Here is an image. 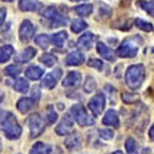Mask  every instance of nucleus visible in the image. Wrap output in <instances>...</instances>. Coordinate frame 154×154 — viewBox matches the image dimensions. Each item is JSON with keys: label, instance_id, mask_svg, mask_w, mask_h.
<instances>
[{"label": "nucleus", "instance_id": "11", "mask_svg": "<svg viewBox=\"0 0 154 154\" xmlns=\"http://www.w3.org/2000/svg\"><path fill=\"white\" fill-rule=\"evenodd\" d=\"M82 82V75L79 72H69L68 75L63 79L62 85L64 88H76Z\"/></svg>", "mask_w": 154, "mask_h": 154}, {"label": "nucleus", "instance_id": "6", "mask_svg": "<svg viewBox=\"0 0 154 154\" xmlns=\"http://www.w3.org/2000/svg\"><path fill=\"white\" fill-rule=\"evenodd\" d=\"M137 52H138V45L130 40L123 41L116 51L117 56L121 58H133L136 57Z\"/></svg>", "mask_w": 154, "mask_h": 154}, {"label": "nucleus", "instance_id": "27", "mask_svg": "<svg viewBox=\"0 0 154 154\" xmlns=\"http://www.w3.org/2000/svg\"><path fill=\"white\" fill-rule=\"evenodd\" d=\"M66 146H67L69 149H76V148L80 146V137L76 134V133L72 134L70 137L67 138V140H66Z\"/></svg>", "mask_w": 154, "mask_h": 154}, {"label": "nucleus", "instance_id": "36", "mask_svg": "<svg viewBox=\"0 0 154 154\" xmlns=\"http://www.w3.org/2000/svg\"><path fill=\"white\" fill-rule=\"evenodd\" d=\"M100 137L104 139H112L113 132L111 130H100Z\"/></svg>", "mask_w": 154, "mask_h": 154}, {"label": "nucleus", "instance_id": "35", "mask_svg": "<svg viewBox=\"0 0 154 154\" xmlns=\"http://www.w3.org/2000/svg\"><path fill=\"white\" fill-rule=\"evenodd\" d=\"M88 66L101 70L102 67H104V63H102L101 60H99V59H90V60H89V63H88Z\"/></svg>", "mask_w": 154, "mask_h": 154}, {"label": "nucleus", "instance_id": "9", "mask_svg": "<svg viewBox=\"0 0 154 154\" xmlns=\"http://www.w3.org/2000/svg\"><path fill=\"white\" fill-rule=\"evenodd\" d=\"M60 76H62V69L56 68L54 70L49 72L47 75H45V78L42 80V86L46 89H53L57 85L58 80L60 79Z\"/></svg>", "mask_w": 154, "mask_h": 154}, {"label": "nucleus", "instance_id": "12", "mask_svg": "<svg viewBox=\"0 0 154 154\" xmlns=\"http://www.w3.org/2000/svg\"><path fill=\"white\" fill-rule=\"evenodd\" d=\"M95 40H96V36L95 35H93L90 32H86V33H84V35H82L79 37L78 42H76V46H78L80 49H84V51L90 49Z\"/></svg>", "mask_w": 154, "mask_h": 154}, {"label": "nucleus", "instance_id": "13", "mask_svg": "<svg viewBox=\"0 0 154 154\" xmlns=\"http://www.w3.org/2000/svg\"><path fill=\"white\" fill-rule=\"evenodd\" d=\"M96 49H97V53L109 62H115V59H116V54H115V52L112 49H110L105 43L102 42H97L96 45Z\"/></svg>", "mask_w": 154, "mask_h": 154}, {"label": "nucleus", "instance_id": "21", "mask_svg": "<svg viewBox=\"0 0 154 154\" xmlns=\"http://www.w3.org/2000/svg\"><path fill=\"white\" fill-rule=\"evenodd\" d=\"M12 53H14V48H12V46H10V45L3 46L2 49H0V62L2 63L8 62L11 58Z\"/></svg>", "mask_w": 154, "mask_h": 154}, {"label": "nucleus", "instance_id": "41", "mask_svg": "<svg viewBox=\"0 0 154 154\" xmlns=\"http://www.w3.org/2000/svg\"><path fill=\"white\" fill-rule=\"evenodd\" d=\"M111 154H123L121 150H116V152H113V153H111Z\"/></svg>", "mask_w": 154, "mask_h": 154}, {"label": "nucleus", "instance_id": "17", "mask_svg": "<svg viewBox=\"0 0 154 154\" xmlns=\"http://www.w3.org/2000/svg\"><path fill=\"white\" fill-rule=\"evenodd\" d=\"M43 69L41 67H38V66H31L26 69V72H25V75L27 76L29 79L31 80H38L40 78H42V75H43Z\"/></svg>", "mask_w": 154, "mask_h": 154}, {"label": "nucleus", "instance_id": "42", "mask_svg": "<svg viewBox=\"0 0 154 154\" xmlns=\"http://www.w3.org/2000/svg\"><path fill=\"white\" fill-rule=\"evenodd\" d=\"M70 2H73V3H78V2H83V0H70Z\"/></svg>", "mask_w": 154, "mask_h": 154}, {"label": "nucleus", "instance_id": "22", "mask_svg": "<svg viewBox=\"0 0 154 154\" xmlns=\"http://www.w3.org/2000/svg\"><path fill=\"white\" fill-rule=\"evenodd\" d=\"M68 38V33L66 31H60L58 33H54L53 37H52V41H53V45L57 46V47H62L64 45V42L67 41Z\"/></svg>", "mask_w": 154, "mask_h": 154}, {"label": "nucleus", "instance_id": "14", "mask_svg": "<svg viewBox=\"0 0 154 154\" xmlns=\"http://www.w3.org/2000/svg\"><path fill=\"white\" fill-rule=\"evenodd\" d=\"M85 60V57L82 52H79V51H73V52H70L67 58H66V64L69 67L72 66H80L82 63H84Z\"/></svg>", "mask_w": 154, "mask_h": 154}, {"label": "nucleus", "instance_id": "32", "mask_svg": "<svg viewBox=\"0 0 154 154\" xmlns=\"http://www.w3.org/2000/svg\"><path fill=\"white\" fill-rule=\"evenodd\" d=\"M35 42L37 43V46H40L41 48L46 49L49 46V37L47 35H38L35 38Z\"/></svg>", "mask_w": 154, "mask_h": 154}, {"label": "nucleus", "instance_id": "30", "mask_svg": "<svg viewBox=\"0 0 154 154\" xmlns=\"http://www.w3.org/2000/svg\"><path fill=\"white\" fill-rule=\"evenodd\" d=\"M4 73L11 78H16L19 76V74L21 73V68L19 66H15V64H11V66H8L5 69H4Z\"/></svg>", "mask_w": 154, "mask_h": 154}, {"label": "nucleus", "instance_id": "25", "mask_svg": "<svg viewBox=\"0 0 154 154\" xmlns=\"http://www.w3.org/2000/svg\"><path fill=\"white\" fill-rule=\"evenodd\" d=\"M74 10L76 14L80 16H89L93 12V5L91 4H82L79 6H76Z\"/></svg>", "mask_w": 154, "mask_h": 154}, {"label": "nucleus", "instance_id": "1", "mask_svg": "<svg viewBox=\"0 0 154 154\" xmlns=\"http://www.w3.org/2000/svg\"><path fill=\"white\" fill-rule=\"evenodd\" d=\"M2 130L9 139H17L22 132L16 117L9 111H2Z\"/></svg>", "mask_w": 154, "mask_h": 154}, {"label": "nucleus", "instance_id": "43", "mask_svg": "<svg viewBox=\"0 0 154 154\" xmlns=\"http://www.w3.org/2000/svg\"><path fill=\"white\" fill-rule=\"evenodd\" d=\"M4 2H14V0H4Z\"/></svg>", "mask_w": 154, "mask_h": 154}, {"label": "nucleus", "instance_id": "26", "mask_svg": "<svg viewBox=\"0 0 154 154\" xmlns=\"http://www.w3.org/2000/svg\"><path fill=\"white\" fill-rule=\"evenodd\" d=\"M29 88H30V84H29V82L25 78L17 79L15 82V84H14V89L16 91H19V93H26L29 90Z\"/></svg>", "mask_w": 154, "mask_h": 154}, {"label": "nucleus", "instance_id": "19", "mask_svg": "<svg viewBox=\"0 0 154 154\" xmlns=\"http://www.w3.org/2000/svg\"><path fill=\"white\" fill-rule=\"evenodd\" d=\"M40 6L38 0H20L19 8L21 11H36Z\"/></svg>", "mask_w": 154, "mask_h": 154}, {"label": "nucleus", "instance_id": "4", "mask_svg": "<svg viewBox=\"0 0 154 154\" xmlns=\"http://www.w3.org/2000/svg\"><path fill=\"white\" fill-rule=\"evenodd\" d=\"M41 14L43 17H46L47 20H49L51 22H53L54 26H66L67 22H68V17L67 16H64L62 12L53 8V6H48V8H45L42 11H41Z\"/></svg>", "mask_w": 154, "mask_h": 154}, {"label": "nucleus", "instance_id": "39", "mask_svg": "<svg viewBox=\"0 0 154 154\" xmlns=\"http://www.w3.org/2000/svg\"><path fill=\"white\" fill-rule=\"evenodd\" d=\"M5 17H6V10L3 8V9H2V19H0V22H2V25L4 23V21H5Z\"/></svg>", "mask_w": 154, "mask_h": 154}, {"label": "nucleus", "instance_id": "7", "mask_svg": "<svg viewBox=\"0 0 154 154\" xmlns=\"http://www.w3.org/2000/svg\"><path fill=\"white\" fill-rule=\"evenodd\" d=\"M74 130V119L72 115H66L59 125L56 127V133L58 136H67Z\"/></svg>", "mask_w": 154, "mask_h": 154}, {"label": "nucleus", "instance_id": "18", "mask_svg": "<svg viewBox=\"0 0 154 154\" xmlns=\"http://www.w3.org/2000/svg\"><path fill=\"white\" fill-rule=\"evenodd\" d=\"M35 100L33 99H30V97H21L19 101H17V110L21 111V112H27L30 111L33 106H35Z\"/></svg>", "mask_w": 154, "mask_h": 154}, {"label": "nucleus", "instance_id": "3", "mask_svg": "<svg viewBox=\"0 0 154 154\" xmlns=\"http://www.w3.org/2000/svg\"><path fill=\"white\" fill-rule=\"evenodd\" d=\"M70 115L75 120V122H78L79 126L86 127V126H93L95 123V119L86 112L85 107L82 104L73 105L70 107Z\"/></svg>", "mask_w": 154, "mask_h": 154}, {"label": "nucleus", "instance_id": "24", "mask_svg": "<svg viewBox=\"0 0 154 154\" xmlns=\"http://www.w3.org/2000/svg\"><path fill=\"white\" fill-rule=\"evenodd\" d=\"M126 152L127 154H138V147H137V142L132 138V137H128L126 139Z\"/></svg>", "mask_w": 154, "mask_h": 154}, {"label": "nucleus", "instance_id": "38", "mask_svg": "<svg viewBox=\"0 0 154 154\" xmlns=\"http://www.w3.org/2000/svg\"><path fill=\"white\" fill-rule=\"evenodd\" d=\"M31 96H32V99H33L35 101H38V100H40L41 94H40V89H38L37 86H35V88L32 89V91H31Z\"/></svg>", "mask_w": 154, "mask_h": 154}, {"label": "nucleus", "instance_id": "10", "mask_svg": "<svg viewBox=\"0 0 154 154\" xmlns=\"http://www.w3.org/2000/svg\"><path fill=\"white\" fill-rule=\"evenodd\" d=\"M33 35H35V26L31 23V21H29V20L22 21L21 26H20V30H19L20 40L22 42H27L33 37Z\"/></svg>", "mask_w": 154, "mask_h": 154}, {"label": "nucleus", "instance_id": "16", "mask_svg": "<svg viewBox=\"0 0 154 154\" xmlns=\"http://www.w3.org/2000/svg\"><path fill=\"white\" fill-rule=\"evenodd\" d=\"M35 56H36V49L33 47H27V48H25L21 53H19V56L15 57V60L17 63H26V62L31 60Z\"/></svg>", "mask_w": 154, "mask_h": 154}, {"label": "nucleus", "instance_id": "15", "mask_svg": "<svg viewBox=\"0 0 154 154\" xmlns=\"http://www.w3.org/2000/svg\"><path fill=\"white\" fill-rule=\"evenodd\" d=\"M102 123L106 126H111V127H119L120 126L119 113L115 110H109L104 116V119H102Z\"/></svg>", "mask_w": 154, "mask_h": 154}, {"label": "nucleus", "instance_id": "28", "mask_svg": "<svg viewBox=\"0 0 154 154\" xmlns=\"http://www.w3.org/2000/svg\"><path fill=\"white\" fill-rule=\"evenodd\" d=\"M57 119H58V115H57V112L54 111V109H53L52 106H48L47 110H46V115H45L46 122H47L48 125H52V123H54V122L57 121Z\"/></svg>", "mask_w": 154, "mask_h": 154}, {"label": "nucleus", "instance_id": "31", "mask_svg": "<svg viewBox=\"0 0 154 154\" xmlns=\"http://www.w3.org/2000/svg\"><path fill=\"white\" fill-rule=\"evenodd\" d=\"M84 91L85 93H93L95 89H96V82L94 78H91V76H88V78L85 79V83H84Z\"/></svg>", "mask_w": 154, "mask_h": 154}, {"label": "nucleus", "instance_id": "33", "mask_svg": "<svg viewBox=\"0 0 154 154\" xmlns=\"http://www.w3.org/2000/svg\"><path fill=\"white\" fill-rule=\"evenodd\" d=\"M41 62L45 64L46 67H53L54 64L57 63V58L53 54H51V53H45L41 57Z\"/></svg>", "mask_w": 154, "mask_h": 154}, {"label": "nucleus", "instance_id": "5", "mask_svg": "<svg viewBox=\"0 0 154 154\" xmlns=\"http://www.w3.org/2000/svg\"><path fill=\"white\" fill-rule=\"evenodd\" d=\"M29 126H30V136L31 138H36L45 131V121L38 113H33L29 119Z\"/></svg>", "mask_w": 154, "mask_h": 154}, {"label": "nucleus", "instance_id": "29", "mask_svg": "<svg viewBox=\"0 0 154 154\" xmlns=\"http://www.w3.org/2000/svg\"><path fill=\"white\" fill-rule=\"evenodd\" d=\"M138 4L143 10H146L149 15L154 16V0H149V2H146V0H139Z\"/></svg>", "mask_w": 154, "mask_h": 154}, {"label": "nucleus", "instance_id": "2", "mask_svg": "<svg viewBox=\"0 0 154 154\" xmlns=\"http://www.w3.org/2000/svg\"><path fill=\"white\" fill-rule=\"evenodd\" d=\"M126 84L130 86L131 89H138L142 85L143 80H144V67L143 64H134V66L128 67L126 75Z\"/></svg>", "mask_w": 154, "mask_h": 154}, {"label": "nucleus", "instance_id": "8", "mask_svg": "<svg viewBox=\"0 0 154 154\" xmlns=\"http://www.w3.org/2000/svg\"><path fill=\"white\" fill-rule=\"evenodd\" d=\"M106 105V101H105V95L102 93H97L96 95H94V97L90 99L89 101V109L94 115H100L105 109Z\"/></svg>", "mask_w": 154, "mask_h": 154}, {"label": "nucleus", "instance_id": "20", "mask_svg": "<svg viewBox=\"0 0 154 154\" xmlns=\"http://www.w3.org/2000/svg\"><path fill=\"white\" fill-rule=\"evenodd\" d=\"M49 153H51L49 146H47L43 142H37L31 148V150H30L29 154H49Z\"/></svg>", "mask_w": 154, "mask_h": 154}, {"label": "nucleus", "instance_id": "23", "mask_svg": "<svg viewBox=\"0 0 154 154\" xmlns=\"http://www.w3.org/2000/svg\"><path fill=\"white\" fill-rule=\"evenodd\" d=\"M86 27H88L86 22L84 20H80V19H76V20L72 21V25H70V30L74 33H79V32L84 31Z\"/></svg>", "mask_w": 154, "mask_h": 154}, {"label": "nucleus", "instance_id": "34", "mask_svg": "<svg viewBox=\"0 0 154 154\" xmlns=\"http://www.w3.org/2000/svg\"><path fill=\"white\" fill-rule=\"evenodd\" d=\"M136 26L140 30H143V31H147V32H150V31L154 30L152 23H149V22H147L142 19H136Z\"/></svg>", "mask_w": 154, "mask_h": 154}, {"label": "nucleus", "instance_id": "37", "mask_svg": "<svg viewBox=\"0 0 154 154\" xmlns=\"http://www.w3.org/2000/svg\"><path fill=\"white\" fill-rule=\"evenodd\" d=\"M122 99H123V101L126 102V104H131V102H133V100H136V99H137V96H136V95H133V94L125 93V94L122 95Z\"/></svg>", "mask_w": 154, "mask_h": 154}, {"label": "nucleus", "instance_id": "40", "mask_svg": "<svg viewBox=\"0 0 154 154\" xmlns=\"http://www.w3.org/2000/svg\"><path fill=\"white\" fill-rule=\"evenodd\" d=\"M149 137L154 140V123H153V126L150 127V131H149Z\"/></svg>", "mask_w": 154, "mask_h": 154}]
</instances>
